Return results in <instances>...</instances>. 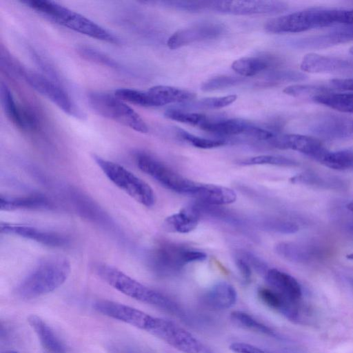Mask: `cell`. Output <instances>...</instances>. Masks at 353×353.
I'll return each mask as SVG.
<instances>
[{
  "mask_svg": "<svg viewBox=\"0 0 353 353\" xmlns=\"http://www.w3.org/2000/svg\"><path fill=\"white\" fill-rule=\"evenodd\" d=\"M70 270V262L65 256L45 257L18 285L17 295L22 299L30 300L51 292L65 282Z\"/></svg>",
  "mask_w": 353,
  "mask_h": 353,
  "instance_id": "cell-1",
  "label": "cell"
},
{
  "mask_svg": "<svg viewBox=\"0 0 353 353\" xmlns=\"http://www.w3.org/2000/svg\"><path fill=\"white\" fill-rule=\"evenodd\" d=\"M21 2L48 20L74 32L110 43L121 42L119 37L103 27L54 1L26 0Z\"/></svg>",
  "mask_w": 353,
  "mask_h": 353,
  "instance_id": "cell-2",
  "label": "cell"
},
{
  "mask_svg": "<svg viewBox=\"0 0 353 353\" xmlns=\"http://www.w3.org/2000/svg\"><path fill=\"white\" fill-rule=\"evenodd\" d=\"M95 271L103 281L132 299L164 310H176L175 303L166 296L142 284L116 268L99 264L96 266Z\"/></svg>",
  "mask_w": 353,
  "mask_h": 353,
  "instance_id": "cell-3",
  "label": "cell"
},
{
  "mask_svg": "<svg viewBox=\"0 0 353 353\" xmlns=\"http://www.w3.org/2000/svg\"><path fill=\"white\" fill-rule=\"evenodd\" d=\"M334 11L332 8H308L268 20L264 28L274 34L296 33L312 29L333 26Z\"/></svg>",
  "mask_w": 353,
  "mask_h": 353,
  "instance_id": "cell-4",
  "label": "cell"
},
{
  "mask_svg": "<svg viewBox=\"0 0 353 353\" xmlns=\"http://www.w3.org/2000/svg\"><path fill=\"white\" fill-rule=\"evenodd\" d=\"M87 99L89 105L97 114L136 132H148V127L140 115L114 94L92 92L88 94Z\"/></svg>",
  "mask_w": 353,
  "mask_h": 353,
  "instance_id": "cell-5",
  "label": "cell"
},
{
  "mask_svg": "<svg viewBox=\"0 0 353 353\" xmlns=\"http://www.w3.org/2000/svg\"><path fill=\"white\" fill-rule=\"evenodd\" d=\"M93 159L110 181L136 201L148 208L154 204L153 190L143 180L117 163L97 155Z\"/></svg>",
  "mask_w": 353,
  "mask_h": 353,
  "instance_id": "cell-6",
  "label": "cell"
},
{
  "mask_svg": "<svg viewBox=\"0 0 353 353\" xmlns=\"http://www.w3.org/2000/svg\"><path fill=\"white\" fill-rule=\"evenodd\" d=\"M136 162L142 172L174 192L190 196L195 186V181L183 177L147 154H138Z\"/></svg>",
  "mask_w": 353,
  "mask_h": 353,
  "instance_id": "cell-7",
  "label": "cell"
},
{
  "mask_svg": "<svg viewBox=\"0 0 353 353\" xmlns=\"http://www.w3.org/2000/svg\"><path fill=\"white\" fill-rule=\"evenodd\" d=\"M19 74L30 87L52 102L65 114L77 119H84L85 114L69 95L50 79L39 73L23 69H21Z\"/></svg>",
  "mask_w": 353,
  "mask_h": 353,
  "instance_id": "cell-8",
  "label": "cell"
},
{
  "mask_svg": "<svg viewBox=\"0 0 353 353\" xmlns=\"http://www.w3.org/2000/svg\"><path fill=\"white\" fill-rule=\"evenodd\" d=\"M149 333L183 353H200L203 350L191 333L170 320L154 317Z\"/></svg>",
  "mask_w": 353,
  "mask_h": 353,
  "instance_id": "cell-9",
  "label": "cell"
},
{
  "mask_svg": "<svg viewBox=\"0 0 353 353\" xmlns=\"http://www.w3.org/2000/svg\"><path fill=\"white\" fill-rule=\"evenodd\" d=\"M288 5L280 1H210L209 10L234 15L278 14L284 12Z\"/></svg>",
  "mask_w": 353,
  "mask_h": 353,
  "instance_id": "cell-10",
  "label": "cell"
},
{
  "mask_svg": "<svg viewBox=\"0 0 353 353\" xmlns=\"http://www.w3.org/2000/svg\"><path fill=\"white\" fill-rule=\"evenodd\" d=\"M94 310L106 316L149 332L154 317L134 307L110 300L94 302Z\"/></svg>",
  "mask_w": 353,
  "mask_h": 353,
  "instance_id": "cell-11",
  "label": "cell"
},
{
  "mask_svg": "<svg viewBox=\"0 0 353 353\" xmlns=\"http://www.w3.org/2000/svg\"><path fill=\"white\" fill-rule=\"evenodd\" d=\"M224 27L221 23L205 21L178 30L168 39L167 46L171 50L204 40L219 37L223 34Z\"/></svg>",
  "mask_w": 353,
  "mask_h": 353,
  "instance_id": "cell-12",
  "label": "cell"
},
{
  "mask_svg": "<svg viewBox=\"0 0 353 353\" xmlns=\"http://www.w3.org/2000/svg\"><path fill=\"white\" fill-rule=\"evenodd\" d=\"M268 142L279 149L299 152L318 162L328 151L319 139L302 134L276 133Z\"/></svg>",
  "mask_w": 353,
  "mask_h": 353,
  "instance_id": "cell-13",
  "label": "cell"
},
{
  "mask_svg": "<svg viewBox=\"0 0 353 353\" xmlns=\"http://www.w3.org/2000/svg\"><path fill=\"white\" fill-rule=\"evenodd\" d=\"M353 41V24L339 26L323 34L293 39L292 46L304 50H317Z\"/></svg>",
  "mask_w": 353,
  "mask_h": 353,
  "instance_id": "cell-14",
  "label": "cell"
},
{
  "mask_svg": "<svg viewBox=\"0 0 353 353\" xmlns=\"http://www.w3.org/2000/svg\"><path fill=\"white\" fill-rule=\"evenodd\" d=\"M188 248L170 244L157 248L151 256L152 268L159 274H170L179 272L187 263Z\"/></svg>",
  "mask_w": 353,
  "mask_h": 353,
  "instance_id": "cell-15",
  "label": "cell"
},
{
  "mask_svg": "<svg viewBox=\"0 0 353 353\" xmlns=\"http://www.w3.org/2000/svg\"><path fill=\"white\" fill-rule=\"evenodd\" d=\"M300 68L311 73L347 74L353 72V60L310 52L303 57Z\"/></svg>",
  "mask_w": 353,
  "mask_h": 353,
  "instance_id": "cell-16",
  "label": "cell"
},
{
  "mask_svg": "<svg viewBox=\"0 0 353 353\" xmlns=\"http://www.w3.org/2000/svg\"><path fill=\"white\" fill-rule=\"evenodd\" d=\"M314 134L330 139L353 137V120L339 115L319 117L309 125Z\"/></svg>",
  "mask_w": 353,
  "mask_h": 353,
  "instance_id": "cell-17",
  "label": "cell"
},
{
  "mask_svg": "<svg viewBox=\"0 0 353 353\" xmlns=\"http://www.w3.org/2000/svg\"><path fill=\"white\" fill-rule=\"evenodd\" d=\"M0 230L3 234L18 236L48 246H63L68 241L65 237L59 234L28 225L1 223Z\"/></svg>",
  "mask_w": 353,
  "mask_h": 353,
  "instance_id": "cell-18",
  "label": "cell"
},
{
  "mask_svg": "<svg viewBox=\"0 0 353 353\" xmlns=\"http://www.w3.org/2000/svg\"><path fill=\"white\" fill-rule=\"evenodd\" d=\"M1 99L6 116L18 128L28 131L37 128L35 115L28 109L18 105L10 88L3 83L1 84Z\"/></svg>",
  "mask_w": 353,
  "mask_h": 353,
  "instance_id": "cell-19",
  "label": "cell"
},
{
  "mask_svg": "<svg viewBox=\"0 0 353 353\" xmlns=\"http://www.w3.org/2000/svg\"><path fill=\"white\" fill-rule=\"evenodd\" d=\"M275 249L281 257L299 263H309L323 256V250L316 244L281 242L276 245Z\"/></svg>",
  "mask_w": 353,
  "mask_h": 353,
  "instance_id": "cell-20",
  "label": "cell"
},
{
  "mask_svg": "<svg viewBox=\"0 0 353 353\" xmlns=\"http://www.w3.org/2000/svg\"><path fill=\"white\" fill-rule=\"evenodd\" d=\"M190 196L204 204L212 205H228L236 200V194L231 188L198 182Z\"/></svg>",
  "mask_w": 353,
  "mask_h": 353,
  "instance_id": "cell-21",
  "label": "cell"
},
{
  "mask_svg": "<svg viewBox=\"0 0 353 353\" xmlns=\"http://www.w3.org/2000/svg\"><path fill=\"white\" fill-rule=\"evenodd\" d=\"M264 277L272 289L288 300L299 303L302 290L299 283L292 276L276 268H271L268 270Z\"/></svg>",
  "mask_w": 353,
  "mask_h": 353,
  "instance_id": "cell-22",
  "label": "cell"
},
{
  "mask_svg": "<svg viewBox=\"0 0 353 353\" xmlns=\"http://www.w3.org/2000/svg\"><path fill=\"white\" fill-rule=\"evenodd\" d=\"M28 322L47 353H67L63 343L51 327L40 316L31 314L28 317Z\"/></svg>",
  "mask_w": 353,
  "mask_h": 353,
  "instance_id": "cell-23",
  "label": "cell"
},
{
  "mask_svg": "<svg viewBox=\"0 0 353 353\" xmlns=\"http://www.w3.org/2000/svg\"><path fill=\"white\" fill-rule=\"evenodd\" d=\"M255 127L256 125L241 119L218 121H212L208 119L199 128L222 136L245 134L252 137Z\"/></svg>",
  "mask_w": 353,
  "mask_h": 353,
  "instance_id": "cell-24",
  "label": "cell"
},
{
  "mask_svg": "<svg viewBox=\"0 0 353 353\" xmlns=\"http://www.w3.org/2000/svg\"><path fill=\"white\" fill-rule=\"evenodd\" d=\"M152 107L162 106L170 103H188L195 99V93L172 86L155 85L148 90Z\"/></svg>",
  "mask_w": 353,
  "mask_h": 353,
  "instance_id": "cell-25",
  "label": "cell"
},
{
  "mask_svg": "<svg viewBox=\"0 0 353 353\" xmlns=\"http://www.w3.org/2000/svg\"><path fill=\"white\" fill-rule=\"evenodd\" d=\"M257 294L261 302L290 320H296L299 316V306L272 288H260Z\"/></svg>",
  "mask_w": 353,
  "mask_h": 353,
  "instance_id": "cell-26",
  "label": "cell"
},
{
  "mask_svg": "<svg viewBox=\"0 0 353 353\" xmlns=\"http://www.w3.org/2000/svg\"><path fill=\"white\" fill-rule=\"evenodd\" d=\"M199 220V210L194 206H190L168 216L163 223L165 228L170 232L186 234L197 227Z\"/></svg>",
  "mask_w": 353,
  "mask_h": 353,
  "instance_id": "cell-27",
  "label": "cell"
},
{
  "mask_svg": "<svg viewBox=\"0 0 353 353\" xmlns=\"http://www.w3.org/2000/svg\"><path fill=\"white\" fill-rule=\"evenodd\" d=\"M204 302L208 306L225 310L235 305L237 293L235 288L225 281L218 282L213 285L205 294Z\"/></svg>",
  "mask_w": 353,
  "mask_h": 353,
  "instance_id": "cell-28",
  "label": "cell"
},
{
  "mask_svg": "<svg viewBox=\"0 0 353 353\" xmlns=\"http://www.w3.org/2000/svg\"><path fill=\"white\" fill-rule=\"evenodd\" d=\"M51 206L52 203L48 198L39 194L11 198L1 196L0 198V209L2 211L46 209Z\"/></svg>",
  "mask_w": 353,
  "mask_h": 353,
  "instance_id": "cell-29",
  "label": "cell"
},
{
  "mask_svg": "<svg viewBox=\"0 0 353 353\" xmlns=\"http://www.w3.org/2000/svg\"><path fill=\"white\" fill-rule=\"evenodd\" d=\"M278 61L261 57H245L233 61L231 68L236 74L243 77L255 76L276 65Z\"/></svg>",
  "mask_w": 353,
  "mask_h": 353,
  "instance_id": "cell-30",
  "label": "cell"
},
{
  "mask_svg": "<svg viewBox=\"0 0 353 353\" xmlns=\"http://www.w3.org/2000/svg\"><path fill=\"white\" fill-rule=\"evenodd\" d=\"M293 183L303 184L323 189H343L344 183L340 179L316 172L307 171L290 179Z\"/></svg>",
  "mask_w": 353,
  "mask_h": 353,
  "instance_id": "cell-31",
  "label": "cell"
},
{
  "mask_svg": "<svg viewBox=\"0 0 353 353\" xmlns=\"http://www.w3.org/2000/svg\"><path fill=\"white\" fill-rule=\"evenodd\" d=\"M312 99L315 103L331 109L345 113H353V92H329L314 96Z\"/></svg>",
  "mask_w": 353,
  "mask_h": 353,
  "instance_id": "cell-32",
  "label": "cell"
},
{
  "mask_svg": "<svg viewBox=\"0 0 353 353\" xmlns=\"http://www.w3.org/2000/svg\"><path fill=\"white\" fill-rule=\"evenodd\" d=\"M231 321L239 327L253 331L261 334L275 336L276 333L270 327L259 321L252 315L242 312L233 311L230 314Z\"/></svg>",
  "mask_w": 353,
  "mask_h": 353,
  "instance_id": "cell-33",
  "label": "cell"
},
{
  "mask_svg": "<svg viewBox=\"0 0 353 353\" xmlns=\"http://www.w3.org/2000/svg\"><path fill=\"white\" fill-rule=\"evenodd\" d=\"M319 163L334 170H353V150L327 151Z\"/></svg>",
  "mask_w": 353,
  "mask_h": 353,
  "instance_id": "cell-34",
  "label": "cell"
},
{
  "mask_svg": "<svg viewBox=\"0 0 353 353\" xmlns=\"http://www.w3.org/2000/svg\"><path fill=\"white\" fill-rule=\"evenodd\" d=\"M241 165H272L284 167H294L299 162L294 159L279 155H259L239 160Z\"/></svg>",
  "mask_w": 353,
  "mask_h": 353,
  "instance_id": "cell-35",
  "label": "cell"
},
{
  "mask_svg": "<svg viewBox=\"0 0 353 353\" xmlns=\"http://www.w3.org/2000/svg\"><path fill=\"white\" fill-rule=\"evenodd\" d=\"M245 80L243 77L219 75L204 81L201 85V90L204 92L219 90L239 85Z\"/></svg>",
  "mask_w": 353,
  "mask_h": 353,
  "instance_id": "cell-36",
  "label": "cell"
},
{
  "mask_svg": "<svg viewBox=\"0 0 353 353\" xmlns=\"http://www.w3.org/2000/svg\"><path fill=\"white\" fill-rule=\"evenodd\" d=\"M118 99L134 105L142 107H152L147 91H141L131 88H119L114 91Z\"/></svg>",
  "mask_w": 353,
  "mask_h": 353,
  "instance_id": "cell-37",
  "label": "cell"
},
{
  "mask_svg": "<svg viewBox=\"0 0 353 353\" xmlns=\"http://www.w3.org/2000/svg\"><path fill=\"white\" fill-rule=\"evenodd\" d=\"M164 117L168 119L199 128L208 119V117L202 114L188 112L176 109L166 110Z\"/></svg>",
  "mask_w": 353,
  "mask_h": 353,
  "instance_id": "cell-38",
  "label": "cell"
},
{
  "mask_svg": "<svg viewBox=\"0 0 353 353\" xmlns=\"http://www.w3.org/2000/svg\"><path fill=\"white\" fill-rule=\"evenodd\" d=\"M332 92L330 88L322 85L314 84H297L286 87L283 92L289 96L294 97L314 96Z\"/></svg>",
  "mask_w": 353,
  "mask_h": 353,
  "instance_id": "cell-39",
  "label": "cell"
},
{
  "mask_svg": "<svg viewBox=\"0 0 353 353\" xmlns=\"http://www.w3.org/2000/svg\"><path fill=\"white\" fill-rule=\"evenodd\" d=\"M307 77L303 72L295 70H274L265 77L266 81L264 83L268 85L283 82H297L306 79Z\"/></svg>",
  "mask_w": 353,
  "mask_h": 353,
  "instance_id": "cell-40",
  "label": "cell"
},
{
  "mask_svg": "<svg viewBox=\"0 0 353 353\" xmlns=\"http://www.w3.org/2000/svg\"><path fill=\"white\" fill-rule=\"evenodd\" d=\"M78 52L83 58L98 64L114 69L120 68L119 64L114 59L94 48L83 46L78 48Z\"/></svg>",
  "mask_w": 353,
  "mask_h": 353,
  "instance_id": "cell-41",
  "label": "cell"
},
{
  "mask_svg": "<svg viewBox=\"0 0 353 353\" xmlns=\"http://www.w3.org/2000/svg\"><path fill=\"white\" fill-rule=\"evenodd\" d=\"M177 133L179 137L192 145L201 149H211L225 145L226 142L222 139H210L195 136L188 132L178 128Z\"/></svg>",
  "mask_w": 353,
  "mask_h": 353,
  "instance_id": "cell-42",
  "label": "cell"
},
{
  "mask_svg": "<svg viewBox=\"0 0 353 353\" xmlns=\"http://www.w3.org/2000/svg\"><path fill=\"white\" fill-rule=\"evenodd\" d=\"M237 99L236 94H230L219 97H207L197 101L192 105L197 109L214 110L227 107L234 103Z\"/></svg>",
  "mask_w": 353,
  "mask_h": 353,
  "instance_id": "cell-43",
  "label": "cell"
},
{
  "mask_svg": "<svg viewBox=\"0 0 353 353\" xmlns=\"http://www.w3.org/2000/svg\"><path fill=\"white\" fill-rule=\"evenodd\" d=\"M265 228L282 234H293L299 230V226L290 221L273 219L265 223Z\"/></svg>",
  "mask_w": 353,
  "mask_h": 353,
  "instance_id": "cell-44",
  "label": "cell"
},
{
  "mask_svg": "<svg viewBox=\"0 0 353 353\" xmlns=\"http://www.w3.org/2000/svg\"><path fill=\"white\" fill-rule=\"evenodd\" d=\"M241 258L259 273L265 274L268 270L266 263L252 253L245 252Z\"/></svg>",
  "mask_w": 353,
  "mask_h": 353,
  "instance_id": "cell-45",
  "label": "cell"
},
{
  "mask_svg": "<svg viewBox=\"0 0 353 353\" xmlns=\"http://www.w3.org/2000/svg\"><path fill=\"white\" fill-rule=\"evenodd\" d=\"M229 348L234 353H266L262 349L244 342L232 343Z\"/></svg>",
  "mask_w": 353,
  "mask_h": 353,
  "instance_id": "cell-46",
  "label": "cell"
},
{
  "mask_svg": "<svg viewBox=\"0 0 353 353\" xmlns=\"http://www.w3.org/2000/svg\"><path fill=\"white\" fill-rule=\"evenodd\" d=\"M330 83L339 90L353 91V77L333 79L330 80Z\"/></svg>",
  "mask_w": 353,
  "mask_h": 353,
  "instance_id": "cell-47",
  "label": "cell"
},
{
  "mask_svg": "<svg viewBox=\"0 0 353 353\" xmlns=\"http://www.w3.org/2000/svg\"><path fill=\"white\" fill-rule=\"evenodd\" d=\"M236 265L245 282H250L252 276V270L250 265L241 257L236 259Z\"/></svg>",
  "mask_w": 353,
  "mask_h": 353,
  "instance_id": "cell-48",
  "label": "cell"
},
{
  "mask_svg": "<svg viewBox=\"0 0 353 353\" xmlns=\"http://www.w3.org/2000/svg\"><path fill=\"white\" fill-rule=\"evenodd\" d=\"M347 208L349 210L353 212V201H351L350 203H348Z\"/></svg>",
  "mask_w": 353,
  "mask_h": 353,
  "instance_id": "cell-49",
  "label": "cell"
},
{
  "mask_svg": "<svg viewBox=\"0 0 353 353\" xmlns=\"http://www.w3.org/2000/svg\"><path fill=\"white\" fill-rule=\"evenodd\" d=\"M347 259L349 260H353V253L349 254L346 256Z\"/></svg>",
  "mask_w": 353,
  "mask_h": 353,
  "instance_id": "cell-50",
  "label": "cell"
},
{
  "mask_svg": "<svg viewBox=\"0 0 353 353\" xmlns=\"http://www.w3.org/2000/svg\"><path fill=\"white\" fill-rule=\"evenodd\" d=\"M348 228H349L350 230L353 232V221L350 223Z\"/></svg>",
  "mask_w": 353,
  "mask_h": 353,
  "instance_id": "cell-51",
  "label": "cell"
},
{
  "mask_svg": "<svg viewBox=\"0 0 353 353\" xmlns=\"http://www.w3.org/2000/svg\"><path fill=\"white\" fill-rule=\"evenodd\" d=\"M3 353H19V352H15V351L8 350V351H6Z\"/></svg>",
  "mask_w": 353,
  "mask_h": 353,
  "instance_id": "cell-52",
  "label": "cell"
},
{
  "mask_svg": "<svg viewBox=\"0 0 353 353\" xmlns=\"http://www.w3.org/2000/svg\"><path fill=\"white\" fill-rule=\"evenodd\" d=\"M349 281H350V284L352 285V286L353 287V278H350Z\"/></svg>",
  "mask_w": 353,
  "mask_h": 353,
  "instance_id": "cell-53",
  "label": "cell"
},
{
  "mask_svg": "<svg viewBox=\"0 0 353 353\" xmlns=\"http://www.w3.org/2000/svg\"><path fill=\"white\" fill-rule=\"evenodd\" d=\"M350 52L351 54H353V47H352L350 49Z\"/></svg>",
  "mask_w": 353,
  "mask_h": 353,
  "instance_id": "cell-54",
  "label": "cell"
}]
</instances>
